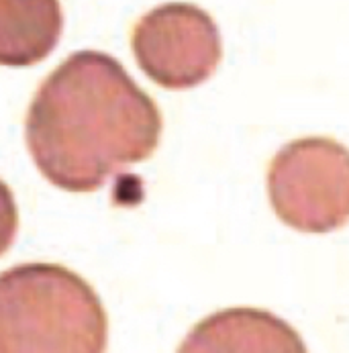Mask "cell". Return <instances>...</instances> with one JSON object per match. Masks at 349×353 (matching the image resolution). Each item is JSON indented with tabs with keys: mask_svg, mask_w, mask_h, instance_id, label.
Listing matches in <instances>:
<instances>
[{
	"mask_svg": "<svg viewBox=\"0 0 349 353\" xmlns=\"http://www.w3.org/2000/svg\"><path fill=\"white\" fill-rule=\"evenodd\" d=\"M161 114L102 51H76L39 86L25 137L39 172L68 192H94L119 170L150 159Z\"/></svg>",
	"mask_w": 349,
	"mask_h": 353,
	"instance_id": "6da1fadb",
	"label": "cell"
},
{
	"mask_svg": "<svg viewBox=\"0 0 349 353\" xmlns=\"http://www.w3.org/2000/svg\"><path fill=\"white\" fill-rule=\"evenodd\" d=\"M108 321L92 286L55 263L0 274V353L106 350Z\"/></svg>",
	"mask_w": 349,
	"mask_h": 353,
	"instance_id": "7a4b0ae2",
	"label": "cell"
},
{
	"mask_svg": "<svg viewBox=\"0 0 349 353\" xmlns=\"http://www.w3.org/2000/svg\"><path fill=\"white\" fill-rule=\"evenodd\" d=\"M276 216L300 233H331L349 223V150L329 137L284 145L268 168Z\"/></svg>",
	"mask_w": 349,
	"mask_h": 353,
	"instance_id": "3957f363",
	"label": "cell"
},
{
	"mask_svg": "<svg viewBox=\"0 0 349 353\" xmlns=\"http://www.w3.org/2000/svg\"><path fill=\"white\" fill-rule=\"evenodd\" d=\"M131 46L148 78L168 90H188L206 82L223 55L212 17L188 2L161 4L143 14Z\"/></svg>",
	"mask_w": 349,
	"mask_h": 353,
	"instance_id": "277c9868",
	"label": "cell"
},
{
	"mask_svg": "<svg viewBox=\"0 0 349 353\" xmlns=\"http://www.w3.org/2000/svg\"><path fill=\"white\" fill-rule=\"evenodd\" d=\"M180 352H280L304 353L299 333L272 312L229 308L210 314L192 329Z\"/></svg>",
	"mask_w": 349,
	"mask_h": 353,
	"instance_id": "5b68a950",
	"label": "cell"
},
{
	"mask_svg": "<svg viewBox=\"0 0 349 353\" xmlns=\"http://www.w3.org/2000/svg\"><path fill=\"white\" fill-rule=\"evenodd\" d=\"M61 29L59 0H0V65L43 61L59 43Z\"/></svg>",
	"mask_w": 349,
	"mask_h": 353,
	"instance_id": "8992f818",
	"label": "cell"
},
{
	"mask_svg": "<svg viewBox=\"0 0 349 353\" xmlns=\"http://www.w3.org/2000/svg\"><path fill=\"white\" fill-rule=\"evenodd\" d=\"M19 229V210L10 188L0 180V255L10 250Z\"/></svg>",
	"mask_w": 349,
	"mask_h": 353,
	"instance_id": "52a82bcc",
	"label": "cell"
}]
</instances>
